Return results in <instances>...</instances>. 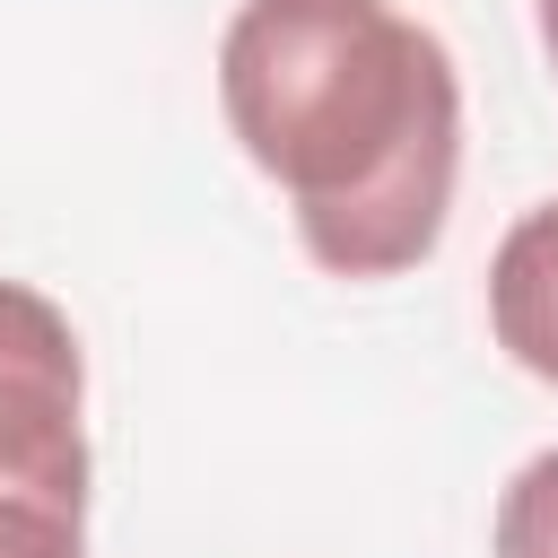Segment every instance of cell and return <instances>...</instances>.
<instances>
[{
  "label": "cell",
  "instance_id": "3",
  "mask_svg": "<svg viewBox=\"0 0 558 558\" xmlns=\"http://www.w3.org/2000/svg\"><path fill=\"white\" fill-rule=\"evenodd\" d=\"M488 331L523 375L558 384V201H541L506 227V244L488 262Z\"/></svg>",
  "mask_w": 558,
  "mask_h": 558
},
{
  "label": "cell",
  "instance_id": "5",
  "mask_svg": "<svg viewBox=\"0 0 558 558\" xmlns=\"http://www.w3.org/2000/svg\"><path fill=\"white\" fill-rule=\"evenodd\" d=\"M0 558H87V514L44 497H0Z\"/></svg>",
  "mask_w": 558,
  "mask_h": 558
},
{
  "label": "cell",
  "instance_id": "1",
  "mask_svg": "<svg viewBox=\"0 0 558 558\" xmlns=\"http://www.w3.org/2000/svg\"><path fill=\"white\" fill-rule=\"evenodd\" d=\"M218 105L331 279H401L436 253L462 174L436 26L392 0H244L218 35Z\"/></svg>",
  "mask_w": 558,
  "mask_h": 558
},
{
  "label": "cell",
  "instance_id": "6",
  "mask_svg": "<svg viewBox=\"0 0 558 558\" xmlns=\"http://www.w3.org/2000/svg\"><path fill=\"white\" fill-rule=\"evenodd\" d=\"M532 17H541V52H549V70H558V0H532Z\"/></svg>",
  "mask_w": 558,
  "mask_h": 558
},
{
  "label": "cell",
  "instance_id": "4",
  "mask_svg": "<svg viewBox=\"0 0 558 558\" xmlns=\"http://www.w3.org/2000/svg\"><path fill=\"white\" fill-rule=\"evenodd\" d=\"M488 558H558V445H549V453H532V462L497 488Z\"/></svg>",
  "mask_w": 558,
  "mask_h": 558
},
{
  "label": "cell",
  "instance_id": "2",
  "mask_svg": "<svg viewBox=\"0 0 558 558\" xmlns=\"http://www.w3.org/2000/svg\"><path fill=\"white\" fill-rule=\"evenodd\" d=\"M0 497L87 514V357L26 279H0Z\"/></svg>",
  "mask_w": 558,
  "mask_h": 558
}]
</instances>
